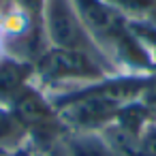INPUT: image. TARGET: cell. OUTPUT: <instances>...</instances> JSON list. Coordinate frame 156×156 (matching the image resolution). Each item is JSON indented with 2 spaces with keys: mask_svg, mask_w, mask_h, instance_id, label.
I'll return each mask as SVG.
<instances>
[{
  "mask_svg": "<svg viewBox=\"0 0 156 156\" xmlns=\"http://www.w3.org/2000/svg\"><path fill=\"white\" fill-rule=\"evenodd\" d=\"M147 75H109L79 90L49 98L69 133H103L126 105L139 98Z\"/></svg>",
  "mask_w": 156,
  "mask_h": 156,
  "instance_id": "1",
  "label": "cell"
},
{
  "mask_svg": "<svg viewBox=\"0 0 156 156\" xmlns=\"http://www.w3.org/2000/svg\"><path fill=\"white\" fill-rule=\"evenodd\" d=\"M75 7L90 37L118 73H152V64L126 17H122L103 0H75Z\"/></svg>",
  "mask_w": 156,
  "mask_h": 156,
  "instance_id": "2",
  "label": "cell"
},
{
  "mask_svg": "<svg viewBox=\"0 0 156 156\" xmlns=\"http://www.w3.org/2000/svg\"><path fill=\"white\" fill-rule=\"evenodd\" d=\"M109 75H120V73H115L109 64H105L103 60L90 54L47 47L34 60L32 81L49 96H58L90 86L94 81H101Z\"/></svg>",
  "mask_w": 156,
  "mask_h": 156,
  "instance_id": "3",
  "label": "cell"
},
{
  "mask_svg": "<svg viewBox=\"0 0 156 156\" xmlns=\"http://www.w3.org/2000/svg\"><path fill=\"white\" fill-rule=\"evenodd\" d=\"M28 135V150L34 154H51L62 147L64 137L69 135L62 124L56 105L49 94L43 92L34 81L26 83L7 105Z\"/></svg>",
  "mask_w": 156,
  "mask_h": 156,
  "instance_id": "4",
  "label": "cell"
},
{
  "mask_svg": "<svg viewBox=\"0 0 156 156\" xmlns=\"http://www.w3.org/2000/svg\"><path fill=\"white\" fill-rule=\"evenodd\" d=\"M43 30H45L47 47L83 51L111 66V62L103 56V51L90 37L88 28L75 7V0H45L43 2Z\"/></svg>",
  "mask_w": 156,
  "mask_h": 156,
  "instance_id": "5",
  "label": "cell"
},
{
  "mask_svg": "<svg viewBox=\"0 0 156 156\" xmlns=\"http://www.w3.org/2000/svg\"><path fill=\"white\" fill-rule=\"evenodd\" d=\"M34 77V64L9 54L0 56V105H9L11 98Z\"/></svg>",
  "mask_w": 156,
  "mask_h": 156,
  "instance_id": "6",
  "label": "cell"
},
{
  "mask_svg": "<svg viewBox=\"0 0 156 156\" xmlns=\"http://www.w3.org/2000/svg\"><path fill=\"white\" fill-rule=\"evenodd\" d=\"M62 152L64 156H118L101 133H69Z\"/></svg>",
  "mask_w": 156,
  "mask_h": 156,
  "instance_id": "7",
  "label": "cell"
},
{
  "mask_svg": "<svg viewBox=\"0 0 156 156\" xmlns=\"http://www.w3.org/2000/svg\"><path fill=\"white\" fill-rule=\"evenodd\" d=\"M103 2H107L128 22L147 20L156 7V0H103Z\"/></svg>",
  "mask_w": 156,
  "mask_h": 156,
  "instance_id": "8",
  "label": "cell"
},
{
  "mask_svg": "<svg viewBox=\"0 0 156 156\" xmlns=\"http://www.w3.org/2000/svg\"><path fill=\"white\" fill-rule=\"evenodd\" d=\"M130 28L152 64V73H156V24L150 20H139V22H130Z\"/></svg>",
  "mask_w": 156,
  "mask_h": 156,
  "instance_id": "9",
  "label": "cell"
},
{
  "mask_svg": "<svg viewBox=\"0 0 156 156\" xmlns=\"http://www.w3.org/2000/svg\"><path fill=\"white\" fill-rule=\"evenodd\" d=\"M137 103L147 113V118L156 124V73H150L145 77V83H143V90H141Z\"/></svg>",
  "mask_w": 156,
  "mask_h": 156,
  "instance_id": "10",
  "label": "cell"
},
{
  "mask_svg": "<svg viewBox=\"0 0 156 156\" xmlns=\"http://www.w3.org/2000/svg\"><path fill=\"white\" fill-rule=\"evenodd\" d=\"M147 20H150V22H154V24H156V7H154V11H152V15H150V17H147Z\"/></svg>",
  "mask_w": 156,
  "mask_h": 156,
  "instance_id": "11",
  "label": "cell"
}]
</instances>
